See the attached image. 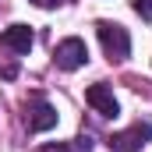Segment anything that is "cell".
<instances>
[{"mask_svg": "<svg viewBox=\"0 0 152 152\" xmlns=\"http://www.w3.org/2000/svg\"><path fill=\"white\" fill-rule=\"evenodd\" d=\"M96 36H99V42H103V50H106L110 60H127L131 36H127L124 25H117V21H96Z\"/></svg>", "mask_w": 152, "mask_h": 152, "instance_id": "1", "label": "cell"}, {"mask_svg": "<svg viewBox=\"0 0 152 152\" xmlns=\"http://www.w3.org/2000/svg\"><path fill=\"white\" fill-rule=\"evenodd\" d=\"M149 142H152V124L149 120H138L127 131H117L113 138H110V149L113 152H142Z\"/></svg>", "mask_w": 152, "mask_h": 152, "instance_id": "2", "label": "cell"}, {"mask_svg": "<svg viewBox=\"0 0 152 152\" xmlns=\"http://www.w3.org/2000/svg\"><path fill=\"white\" fill-rule=\"evenodd\" d=\"M53 60H57V67L60 71H78L81 64H88V46L81 42V39H64V42H57V50H53Z\"/></svg>", "mask_w": 152, "mask_h": 152, "instance_id": "3", "label": "cell"}, {"mask_svg": "<svg viewBox=\"0 0 152 152\" xmlns=\"http://www.w3.org/2000/svg\"><path fill=\"white\" fill-rule=\"evenodd\" d=\"M85 99H88V106H92L96 113H103V117H117V113H120V103H117V96L110 92V85H106V81L88 85Z\"/></svg>", "mask_w": 152, "mask_h": 152, "instance_id": "4", "label": "cell"}, {"mask_svg": "<svg viewBox=\"0 0 152 152\" xmlns=\"http://www.w3.org/2000/svg\"><path fill=\"white\" fill-rule=\"evenodd\" d=\"M25 124H28V131H50V127H57V110L36 99L32 106H25Z\"/></svg>", "mask_w": 152, "mask_h": 152, "instance_id": "5", "label": "cell"}, {"mask_svg": "<svg viewBox=\"0 0 152 152\" xmlns=\"http://www.w3.org/2000/svg\"><path fill=\"white\" fill-rule=\"evenodd\" d=\"M0 46L11 50V53H28L32 50V28L28 25H11L0 32Z\"/></svg>", "mask_w": 152, "mask_h": 152, "instance_id": "6", "label": "cell"}, {"mask_svg": "<svg viewBox=\"0 0 152 152\" xmlns=\"http://www.w3.org/2000/svg\"><path fill=\"white\" fill-rule=\"evenodd\" d=\"M134 11H138L145 21H152V0H134Z\"/></svg>", "mask_w": 152, "mask_h": 152, "instance_id": "7", "label": "cell"}, {"mask_svg": "<svg viewBox=\"0 0 152 152\" xmlns=\"http://www.w3.org/2000/svg\"><path fill=\"white\" fill-rule=\"evenodd\" d=\"M0 78H18V64H0Z\"/></svg>", "mask_w": 152, "mask_h": 152, "instance_id": "8", "label": "cell"}, {"mask_svg": "<svg viewBox=\"0 0 152 152\" xmlns=\"http://www.w3.org/2000/svg\"><path fill=\"white\" fill-rule=\"evenodd\" d=\"M39 152H71V149H67L64 142H57V145H42V149H39Z\"/></svg>", "mask_w": 152, "mask_h": 152, "instance_id": "9", "label": "cell"}, {"mask_svg": "<svg viewBox=\"0 0 152 152\" xmlns=\"http://www.w3.org/2000/svg\"><path fill=\"white\" fill-rule=\"evenodd\" d=\"M36 7H57V4H64V0H32Z\"/></svg>", "mask_w": 152, "mask_h": 152, "instance_id": "10", "label": "cell"}]
</instances>
